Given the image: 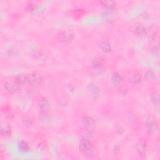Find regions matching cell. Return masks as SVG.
Returning a JSON list of instances; mask_svg holds the SVG:
<instances>
[{
    "label": "cell",
    "mask_w": 160,
    "mask_h": 160,
    "mask_svg": "<svg viewBox=\"0 0 160 160\" xmlns=\"http://www.w3.org/2000/svg\"><path fill=\"white\" fill-rule=\"evenodd\" d=\"M146 128L150 133H155L158 130V124L153 115L148 116L146 121Z\"/></svg>",
    "instance_id": "6da1fadb"
},
{
    "label": "cell",
    "mask_w": 160,
    "mask_h": 160,
    "mask_svg": "<svg viewBox=\"0 0 160 160\" xmlns=\"http://www.w3.org/2000/svg\"><path fill=\"white\" fill-rule=\"evenodd\" d=\"M79 150L84 154H90L93 150V145L88 139L82 138L79 143Z\"/></svg>",
    "instance_id": "7a4b0ae2"
},
{
    "label": "cell",
    "mask_w": 160,
    "mask_h": 160,
    "mask_svg": "<svg viewBox=\"0 0 160 160\" xmlns=\"http://www.w3.org/2000/svg\"><path fill=\"white\" fill-rule=\"evenodd\" d=\"M58 40L61 43L64 44L70 43L73 40V35L70 31H64L58 35Z\"/></svg>",
    "instance_id": "3957f363"
},
{
    "label": "cell",
    "mask_w": 160,
    "mask_h": 160,
    "mask_svg": "<svg viewBox=\"0 0 160 160\" xmlns=\"http://www.w3.org/2000/svg\"><path fill=\"white\" fill-rule=\"evenodd\" d=\"M131 31L135 35L139 37H143L146 36V29L144 26L139 23H135L132 26Z\"/></svg>",
    "instance_id": "277c9868"
},
{
    "label": "cell",
    "mask_w": 160,
    "mask_h": 160,
    "mask_svg": "<svg viewBox=\"0 0 160 160\" xmlns=\"http://www.w3.org/2000/svg\"><path fill=\"white\" fill-rule=\"evenodd\" d=\"M5 89L9 93H14L18 90L19 85L16 82L7 81L5 85Z\"/></svg>",
    "instance_id": "5b68a950"
},
{
    "label": "cell",
    "mask_w": 160,
    "mask_h": 160,
    "mask_svg": "<svg viewBox=\"0 0 160 160\" xmlns=\"http://www.w3.org/2000/svg\"><path fill=\"white\" fill-rule=\"evenodd\" d=\"M83 124L85 128L88 129V130H90V129H93L94 126V121L91 117L87 116L83 118Z\"/></svg>",
    "instance_id": "8992f818"
},
{
    "label": "cell",
    "mask_w": 160,
    "mask_h": 160,
    "mask_svg": "<svg viewBox=\"0 0 160 160\" xmlns=\"http://www.w3.org/2000/svg\"><path fill=\"white\" fill-rule=\"evenodd\" d=\"M136 149L138 151V153L140 157H144L146 155V143L143 140L140 141L137 144Z\"/></svg>",
    "instance_id": "52a82bcc"
},
{
    "label": "cell",
    "mask_w": 160,
    "mask_h": 160,
    "mask_svg": "<svg viewBox=\"0 0 160 160\" xmlns=\"http://www.w3.org/2000/svg\"><path fill=\"white\" fill-rule=\"evenodd\" d=\"M38 106L41 111H47L50 108V105L46 98H42L38 101Z\"/></svg>",
    "instance_id": "ba28073f"
},
{
    "label": "cell",
    "mask_w": 160,
    "mask_h": 160,
    "mask_svg": "<svg viewBox=\"0 0 160 160\" xmlns=\"http://www.w3.org/2000/svg\"><path fill=\"white\" fill-rule=\"evenodd\" d=\"M1 134L3 136L8 137L11 135V128L9 124H4L1 126Z\"/></svg>",
    "instance_id": "9c48e42d"
},
{
    "label": "cell",
    "mask_w": 160,
    "mask_h": 160,
    "mask_svg": "<svg viewBox=\"0 0 160 160\" xmlns=\"http://www.w3.org/2000/svg\"><path fill=\"white\" fill-rule=\"evenodd\" d=\"M29 81L31 82L33 85L37 86L41 81V76L37 73H33L30 76V78H29Z\"/></svg>",
    "instance_id": "30bf717a"
},
{
    "label": "cell",
    "mask_w": 160,
    "mask_h": 160,
    "mask_svg": "<svg viewBox=\"0 0 160 160\" xmlns=\"http://www.w3.org/2000/svg\"><path fill=\"white\" fill-rule=\"evenodd\" d=\"M40 119L41 123L44 124H48L50 123V116L47 113V111H41L40 116Z\"/></svg>",
    "instance_id": "8fae6325"
},
{
    "label": "cell",
    "mask_w": 160,
    "mask_h": 160,
    "mask_svg": "<svg viewBox=\"0 0 160 160\" xmlns=\"http://www.w3.org/2000/svg\"><path fill=\"white\" fill-rule=\"evenodd\" d=\"M28 81H29V78L24 75H19L16 79V82L18 84L19 86L25 85Z\"/></svg>",
    "instance_id": "7c38bea8"
},
{
    "label": "cell",
    "mask_w": 160,
    "mask_h": 160,
    "mask_svg": "<svg viewBox=\"0 0 160 160\" xmlns=\"http://www.w3.org/2000/svg\"><path fill=\"white\" fill-rule=\"evenodd\" d=\"M111 81L115 85H119L123 82V78L118 73H115L111 77Z\"/></svg>",
    "instance_id": "4fadbf2b"
},
{
    "label": "cell",
    "mask_w": 160,
    "mask_h": 160,
    "mask_svg": "<svg viewBox=\"0 0 160 160\" xmlns=\"http://www.w3.org/2000/svg\"><path fill=\"white\" fill-rule=\"evenodd\" d=\"M151 100L152 103H153L155 107L157 109H159V98L158 93L157 92H155L151 94Z\"/></svg>",
    "instance_id": "5bb4252c"
},
{
    "label": "cell",
    "mask_w": 160,
    "mask_h": 160,
    "mask_svg": "<svg viewBox=\"0 0 160 160\" xmlns=\"http://www.w3.org/2000/svg\"><path fill=\"white\" fill-rule=\"evenodd\" d=\"M101 3L105 8L108 10H112L113 8H115L116 6V3L114 1H111V0H108V1H103L101 2Z\"/></svg>",
    "instance_id": "9a60e30c"
},
{
    "label": "cell",
    "mask_w": 160,
    "mask_h": 160,
    "mask_svg": "<svg viewBox=\"0 0 160 160\" xmlns=\"http://www.w3.org/2000/svg\"><path fill=\"white\" fill-rule=\"evenodd\" d=\"M100 48L105 53L109 52L111 50V46L108 41H103L100 43Z\"/></svg>",
    "instance_id": "2e32d148"
},
{
    "label": "cell",
    "mask_w": 160,
    "mask_h": 160,
    "mask_svg": "<svg viewBox=\"0 0 160 160\" xmlns=\"http://www.w3.org/2000/svg\"><path fill=\"white\" fill-rule=\"evenodd\" d=\"M93 65L94 68L100 69L103 65V59L101 58H97L93 60Z\"/></svg>",
    "instance_id": "e0dca14e"
},
{
    "label": "cell",
    "mask_w": 160,
    "mask_h": 160,
    "mask_svg": "<svg viewBox=\"0 0 160 160\" xmlns=\"http://www.w3.org/2000/svg\"><path fill=\"white\" fill-rule=\"evenodd\" d=\"M157 28L155 27H151L149 29L146 30V36L148 37H149L150 38H153L155 36L156 34H157Z\"/></svg>",
    "instance_id": "ac0fdd59"
},
{
    "label": "cell",
    "mask_w": 160,
    "mask_h": 160,
    "mask_svg": "<svg viewBox=\"0 0 160 160\" xmlns=\"http://www.w3.org/2000/svg\"><path fill=\"white\" fill-rule=\"evenodd\" d=\"M129 81H130L133 84H135V85L136 84H138L141 81V76L139 75V73H136L131 77Z\"/></svg>",
    "instance_id": "d6986e66"
},
{
    "label": "cell",
    "mask_w": 160,
    "mask_h": 160,
    "mask_svg": "<svg viewBox=\"0 0 160 160\" xmlns=\"http://www.w3.org/2000/svg\"><path fill=\"white\" fill-rule=\"evenodd\" d=\"M19 148H20V150L21 151H23V152H27L29 150L28 143L25 142H23V141H21V142L20 143V144H19Z\"/></svg>",
    "instance_id": "ffe728a7"
},
{
    "label": "cell",
    "mask_w": 160,
    "mask_h": 160,
    "mask_svg": "<svg viewBox=\"0 0 160 160\" xmlns=\"http://www.w3.org/2000/svg\"><path fill=\"white\" fill-rule=\"evenodd\" d=\"M36 58L40 61H44L47 58V55L43 51H38L36 54Z\"/></svg>",
    "instance_id": "44dd1931"
},
{
    "label": "cell",
    "mask_w": 160,
    "mask_h": 160,
    "mask_svg": "<svg viewBox=\"0 0 160 160\" xmlns=\"http://www.w3.org/2000/svg\"><path fill=\"white\" fill-rule=\"evenodd\" d=\"M150 51L154 55L158 56L159 55V47L158 44H154L153 46H152Z\"/></svg>",
    "instance_id": "7402d4cb"
},
{
    "label": "cell",
    "mask_w": 160,
    "mask_h": 160,
    "mask_svg": "<svg viewBox=\"0 0 160 160\" xmlns=\"http://www.w3.org/2000/svg\"><path fill=\"white\" fill-rule=\"evenodd\" d=\"M99 93H100V90L96 86H92L91 87V93L93 97L96 98L98 96Z\"/></svg>",
    "instance_id": "603a6c76"
},
{
    "label": "cell",
    "mask_w": 160,
    "mask_h": 160,
    "mask_svg": "<svg viewBox=\"0 0 160 160\" xmlns=\"http://www.w3.org/2000/svg\"><path fill=\"white\" fill-rule=\"evenodd\" d=\"M153 77H154V73L153 71L149 70L146 71V73L145 74V78L147 81H150V80L153 79Z\"/></svg>",
    "instance_id": "cb8c5ba5"
},
{
    "label": "cell",
    "mask_w": 160,
    "mask_h": 160,
    "mask_svg": "<svg viewBox=\"0 0 160 160\" xmlns=\"http://www.w3.org/2000/svg\"><path fill=\"white\" fill-rule=\"evenodd\" d=\"M103 17L105 20H112L113 15L111 13L106 12L103 14Z\"/></svg>",
    "instance_id": "d4e9b609"
},
{
    "label": "cell",
    "mask_w": 160,
    "mask_h": 160,
    "mask_svg": "<svg viewBox=\"0 0 160 160\" xmlns=\"http://www.w3.org/2000/svg\"><path fill=\"white\" fill-rule=\"evenodd\" d=\"M35 8H36V5H35V4H33L32 3H29L27 4V5H26L25 8L28 11H33L35 10Z\"/></svg>",
    "instance_id": "484cf974"
},
{
    "label": "cell",
    "mask_w": 160,
    "mask_h": 160,
    "mask_svg": "<svg viewBox=\"0 0 160 160\" xmlns=\"http://www.w3.org/2000/svg\"><path fill=\"white\" fill-rule=\"evenodd\" d=\"M25 123L26 124V126H31L32 124V120H31V118H27L26 119V120L25 121Z\"/></svg>",
    "instance_id": "4316f807"
}]
</instances>
